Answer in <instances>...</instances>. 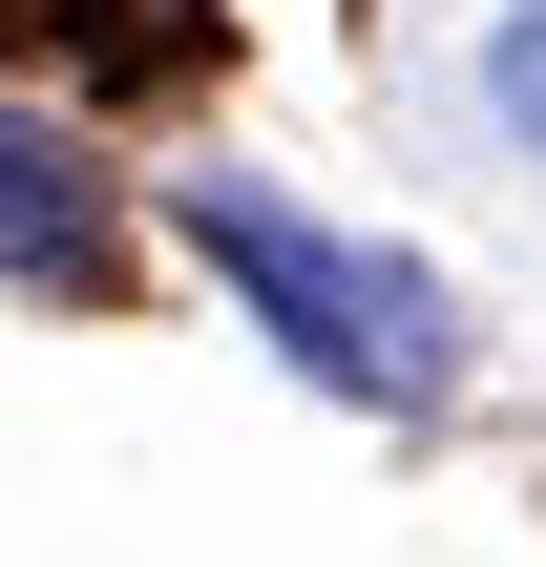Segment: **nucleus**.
Instances as JSON below:
<instances>
[{
	"label": "nucleus",
	"instance_id": "f257e3e1",
	"mask_svg": "<svg viewBox=\"0 0 546 567\" xmlns=\"http://www.w3.org/2000/svg\"><path fill=\"white\" fill-rule=\"evenodd\" d=\"M168 231L231 274V316L295 358V379H337L358 421H421L442 379H463V316H442V274L421 252H358V231H316L295 189H231V168H189L168 189Z\"/></svg>",
	"mask_w": 546,
	"mask_h": 567
},
{
	"label": "nucleus",
	"instance_id": "f03ea898",
	"mask_svg": "<svg viewBox=\"0 0 546 567\" xmlns=\"http://www.w3.org/2000/svg\"><path fill=\"white\" fill-rule=\"evenodd\" d=\"M0 274H21V295H105V189H84V147H42L21 105H0Z\"/></svg>",
	"mask_w": 546,
	"mask_h": 567
},
{
	"label": "nucleus",
	"instance_id": "7ed1b4c3",
	"mask_svg": "<svg viewBox=\"0 0 546 567\" xmlns=\"http://www.w3.org/2000/svg\"><path fill=\"white\" fill-rule=\"evenodd\" d=\"M484 126L546 168V0H505V21H484Z\"/></svg>",
	"mask_w": 546,
	"mask_h": 567
}]
</instances>
